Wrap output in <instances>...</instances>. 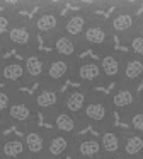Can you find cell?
<instances>
[{"label": "cell", "mask_w": 143, "mask_h": 159, "mask_svg": "<svg viewBox=\"0 0 143 159\" xmlns=\"http://www.w3.org/2000/svg\"><path fill=\"white\" fill-rule=\"evenodd\" d=\"M37 43H39V36H37L36 29H34L31 17L19 14L15 17V21H14V24L10 26L5 39H3L5 50L7 52L14 50L20 57H24L27 53H32L36 50H39Z\"/></svg>", "instance_id": "1"}, {"label": "cell", "mask_w": 143, "mask_h": 159, "mask_svg": "<svg viewBox=\"0 0 143 159\" xmlns=\"http://www.w3.org/2000/svg\"><path fill=\"white\" fill-rule=\"evenodd\" d=\"M82 120H84L85 127H92L99 134L114 127V111L111 108L109 98L102 93L94 91L89 98L84 113H82Z\"/></svg>", "instance_id": "2"}, {"label": "cell", "mask_w": 143, "mask_h": 159, "mask_svg": "<svg viewBox=\"0 0 143 159\" xmlns=\"http://www.w3.org/2000/svg\"><path fill=\"white\" fill-rule=\"evenodd\" d=\"M114 39L116 38L112 36L106 17L94 16L90 19V22L87 24V28H85L84 34H82L80 45L84 52L85 50H92L97 55H102V53L114 50Z\"/></svg>", "instance_id": "3"}, {"label": "cell", "mask_w": 143, "mask_h": 159, "mask_svg": "<svg viewBox=\"0 0 143 159\" xmlns=\"http://www.w3.org/2000/svg\"><path fill=\"white\" fill-rule=\"evenodd\" d=\"M138 9L140 4H119L106 17L112 36L121 41V45L136 33L138 26Z\"/></svg>", "instance_id": "4"}, {"label": "cell", "mask_w": 143, "mask_h": 159, "mask_svg": "<svg viewBox=\"0 0 143 159\" xmlns=\"http://www.w3.org/2000/svg\"><path fill=\"white\" fill-rule=\"evenodd\" d=\"M37 116H39V113L34 106L32 96L27 93H22V91H17L3 120H5L7 127H15L20 132H24L26 128L37 125Z\"/></svg>", "instance_id": "5"}, {"label": "cell", "mask_w": 143, "mask_h": 159, "mask_svg": "<svg viewBox=\"0 0 143 159\" xmlns=\"http://www.w3.org/2000/svg\"><path fill=\"white\" fill-rule=\"evenodd\" d=\"M36 29L37 36L44 43H50L54 36H58L63 28V11L56 4H46L41 5L36 11V14L31 17Z\"/></svg>", "instance_id": "6"}, {"label": "cell", "mask_w": 143, "mask_h": 159, "mask_svg": "<svg viewBox=\"0 0 143 159\" xmlns=\"http://www.w3.org/2000/svg\"><path fill=\"white\" fill-rule=\"evenodd\" d=\"M72 80L77 82V86H84L89 89H95V87L106 86V79L102 74L101 63L97 58L92 57H85V58H78L73 63V72H72Z\"/></svg>", "instance_id": "7"}, {"label": "cell", "mask_w": 143, "mask_h": 159, "mask_svg": "<svg viewBox=\"0 0 143 159\" xmlns=\"http://www.w3.org/2000/svg\"><path fill=\"white\" fill-rule=\"evenodd\" d=\"M109 103L114 113L119 115V118L128 116L129 113L138 110V103H140V93L138 87L128 86V84H116L112 87L111 94H109Z\"/></svg>", "instance_id": "8"}, {"label": "cell", "mask_w": 143, "mask_h": 159, "mask_svg": "<svg viewBox=\"0 0 143 159\" xmlns=\"http://www.w3.org/2000/svg\"><path fill=\"white\" fill-rule=\"evenodd\" d=\"M31 96H32V101H34V106H36L37 113L43 115L44 118L53 115L54 111H58L61 108L63 93H61L60 87H53L50 84H39Z\"/></svg>", "instance_id": "9"}, {"label": "cell", "mask_w": 143, "mask_h": 159, "mask_svg": "<svg viewBox=\"0 0 143 159\" xmlns=\"http://www.w3.org/2000/svg\"><path fill=\"white\" fill-rule=\"evenodd\" d=\"M0 86H7L17 91H20V87L29 86L24 62L20 58L0 60Z\"/></svg>", "instance_id": "10"}, {"label": "cell", "mask_w": 143, "mask_h": 159, "mask_svg": "<svg viewBox=\"0 0 143 159\" xmlns=\"http://www.w3.org/2000/svg\"><path fill=\"white\" fill-rule=\"evenodd\" d=\"M73 63L72 60L61 58V57L54 55V53H48V63H46V74H44V80L41 84H50L53 87H60L72 77L73 72Z\"/></svg>", "instance_id": "11"}, {"label": "cell", "mask_w": 143, "mask_h": 159, "mask_svg": "<svg viewBox=\"0 0 143 159\" xmlns=\"http://www.w3.org/2000/svg\"><path fill=\"white\" fill-rule=\"evenodd\" d=\"M94 11H95V7H80V9H77V11H70L68 14H65L61 33L70 36V38H73V39H77V41L80 43L82 34H84L87 24L95 16Z\"/></svg>", "instance_id": "12"}, {"label": "cell", "mask_w": 143, "mask_h": 159, "mask_svg": "<svg viewBox=\"0 0 143 159\" xmlns=\"http://www.w3.org/2000/svg\"><path fill=\"white\" fill-rule=\"evenodd\" d=\"M44 120L50 123V128L58 130V132H61V134L72 135V137H77L82 128H85V123L80 116H75V115L68 113L63 108H60V110L54 111L53 115L46 116Z\"/></svg>", "instance_id": "13"}, {"label": "cell", "mask_w": 143, "mask_h": 159, "mask_svg": "<svg viewBox=\"0 0 143 159\" xmlns=\"http://www.w3.org/2000/svg\"><path fill=\"white\" fill-rule=\"evenodd\" d=\"M72 135L61 134L58 130L48 128V140H46V151L43 159H67L70 157V149L73 144Z\"/></svg>", "instance_id": "14"}, {"label": "cell", "mask_w": 143, "mask_h": 159, "mask_svg": "<svg viewBox=\"0 0 143 159\" xmlns=\"http://www.w3.org/2000/svg\"><path fill=\"white\" fill-rule=\"evenodd\" d=\"M92 93H94V89H89V87H84V86L68 87L63 93V98H61V108L68 113L82 118V113H84Z\"/></svg>", "instance_id": "15"}, {"label": "cell", "mask_w": 143, "mask_h": 159, "mask_svg": "<svg viewBox=\"0 0 143 159\" xmlns=\"http://www.w3.org/2000/svg\"><path fill=\"white\" fill-rule=\"evenodd\" d=\"M73 159H102L101 140L95 135H77L70 149Z\"/></svg>", "instance_id": "16"}, {"label": "cell", "mask_w": 143, "mask_h": 159, "mask_svg": "<svg viewBox=\"0 0 143 159\" xmlns=\"http://www.w3.org/2000/svg\"><path fill=\"white\" fill-rule=\"evenodd\" d=\"M124 53L126 52H118V50H111L107 53L99 55V63H101L102 74H104L106 84L112 82L118 84L121 80L123 74V63H124Z\"/></svg>", "instance_id": "17"}, {"label": "cell", "mask_w": 143, "mask_h": 159, "mask_svg": "<svg viewBox=\"0 0 143 159\" xmlns=\"http://www.w3.org/2000/svg\"><path fill=\"white\" fill-rule=\"evenodd\" d=\"M24 62V69L27 74V80H29V86L36 84L39 86L44 80V74H46V63H48V53L36 50L32 53H27L22 57Z\"/></svg>", "instance_id": "18"}, {"label": "cell", "mask_w": 143, "mask_h": 159, "mask_svg": "<svg viewBox=\"0 0 143 159\" xmlns=\"http://www.w3.org/2000/svg\"><path fill=\"white\" fill-rule=\"evenodd\" d=\"M22 139L26 142L27 152L31 159H43L46 151V140H48V128H43L39 125L26 128L22 132Z\"/></svg>", "instance_id": "19"}, {"label": "cell", "mask_w": 143, "mask_h": 159, "mask_svg": "<svg viewBox=\"0 0 143 159\" xmlns=\"http://www.w3.org/2000/svg\"><path fill=\"white\" fill-rule=\"evenodd\" d=\"M48 46H51V53L61 57V58L72 60V62H77V60L80 58V53L84 52L80 43H78L77 39L70 38V36L63 34V33L54 36V38L48 43Z\"/></svg>", "instance_id": "20"}, {"label": "cell", "mask_w": 143, "mask_h": 159, "mask_svg": "<svg viewBox=\"0 0 143 159\" xmlns=\"http://www.w3.org/2000/svg\"><path fill=\"white\" fill-rule=\"evenodd\" d=\"M102 149V159H119L123 147V128L111 127L99 134Z\"/></svg>", "instance_id": "21"}, {"label": "cell", "mask_w": 143, "mask_h": 159, "mask_svg": "<svg viewBox=\"0 0 143 159\" xmlns=\"http://www.w3.org/2000/svg\"><path fill=\"white\" fill-rule=\"evenodd\" d=\"M121 84L138 87L143 82V58L135 57L131 53H124V63H123V74H121ZM118 82V84H119Z\"/></svg>", "instance_id": "22"}, {"label": "cell", "mask_w": 143, "mask_h": 159, "mask_svg": "<svg viewBox=\"0 0 143 159\" xmlns=\"http://www.w3.org/2000/svg\"><path fill=\"white\" fill-rule=\"evenodd\" d=\"M0 159H31L20 135H3L0 139Z\"/></svg>", "instance_id": "23"}, {"label": "cell", "mask_w": 143, "mask_h": 159, "mask_svg": "<svg viewBox=\"0 0 143 159\" xmlns=\"http://www.w3.org/2000/svg\"><path fill=\"white\" fill-rule=\"evenodd\" d=\"M143 157V135L123 128V147L119 159H141Z\"/></svg>", "instance_id": "24"}, {"label": "cell", "mask_w": 143, "mask_h": 159, "mask_svg": "<svg viewBox=\"0 0 143 159\" xmlns=\"http://www.w3.org/2000/svg\"><path fill=\"white\" fill-rule=\"evenodd\" d=\"M19 16V11L17 7H5V9H0V41L3 43L7 33H9L10 26L14 24L15 17Z\"/></svg>", "instance_id": "25"}, {"label": "cell", "mask_w": 143, "mask_h": 159, "mask_svg": "<svg viewBox=\"0 0 143 159\" xmlns=\"http://www.w3.org/2000/svg\"><path fill=\"white\" fill-rule=\"evenodd\" d=\"M15 94H17V89H12V87H7V86H0V116L2 118L9 111Z\"/></svg>", "instance_id": "26"}, {"label": "cell", "mask_w": 143, "mask_h": 159, "mask_svg": "<svg viewBox=\"0 0 143 159\" xmlns=\"http://www.w3.org/2000/svg\"><path fill=\"white\" fill-rule=\"evenodd\" d=\"M123 121L126 123L128 130L143 135V111L141 110H136V111H133V113H129L128 116L123 118Z\"/></svg>", "instance_id": "27"}, {"label": "cell", "mask_w": 143, "mask_h": 159, "mask_svg": "<svg viewBox=\"0 0 143 159\" xmlns=\"http://www.w3.org/2000/svg\"><path fill=\"white\" fill-rule=\"evenodd\" d=\"M123 45L128 48V53L143 58V36L140 34V33H135L133 36H129Z\"/></svg>", "instance_id": "28"}, {"label": "cell", "mask_w": 143, "mask_h": 159, "mask_svg": "<svg viewBox=\"0 0 143 159\" xmlns=\"http://www.w3.org/2000/svg\"><path fill=\"white\" fill-rule=\"evenodd\" d=\"M136 33H140V34L143 36V14L138 16V26H136Z\"/></svg>", "instance_id": "29"}, {"label": "cell", "mask_w": 143, "mask_h": 159, "mask_svg": "<svg viewBox=\"0 0 143 159\" xmlns=\"http://www.w3.org/2000/svg\"><path fill=\"white\" fill-rule=\"evenodd\" d=\"M5 128H9V127H7L5 120H3L2 116H0V137H3V132H5Z\"/></svg>", "instance_id": "30"}, {"label": "cell", "mask_w": 143, "mask_h": 159, "mask_svg": "<svg viewBox=\"0 0 143 159\" xmlns=\"http://www.w3.org/2000/svg\"><path fill=\"white\" fill-rule=\"evenodd\" d=\"M5 53H7V50H5V46H3V43L0 41V60L5 58Z\"/></svg>", "instance_id": "31"}, {"label": "cell", "mask_w": 143, "mask_h": 159, "mask_svg": "<svg viewBox=\"0 0 143 159\" xmlns=\"http://www.w3.org/2000/svg\"><path fill=\"white\" fill-rule=\"evenodd\" d=\"M138 110L143 111V93L140 94V103H138Z\"/></svg>", "instance_id": "32"}, {"label": "cell", "mask_w": 143, "mask_h": 159, "mask_svg": "<svg viewBox=\"0 0 143 159\" xmlns=\"http://www.w3.org/2000/svg\"><path fill=\"white\" fill-rule=\"evenodd\" d=\"M0 139H2V137H0Z\"/></svg>", "instance_id": "33"}]
</instances>
